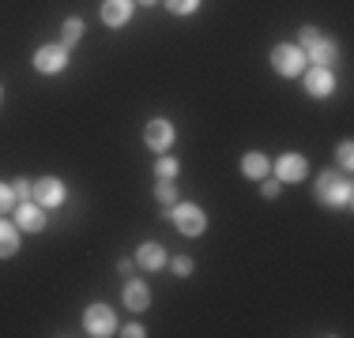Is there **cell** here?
Returning a JSON list of instances; mask_svg holds the SVG:
<instances>
[{
    "mask_svg": "<svg viewBox=\"0 0 354 338\" xmlns=\"http://www.w3.org/2000/svg\"><path fill=\"white\" fill-rule=\"evenodd\" d=\"M317 199L324 203V207L351 210V203H354V188H351L347 177H335L332 169H328V173H320V181H317Z\"/></svg>",
    "mask_w": 354,
    "mask_h": 338,
    "instance_id": "cell-1",
    "label": "cell"
},
{
    "mask_svg": "<svg viewBox=\"0 0 354 338\" xmlns=\"http://www.w3.org/2000/svg\"><path fill=\"white\" fill-rule=\"evenodd\" d=\"M170 218L177 222V230H181L185 237H200L207 230V218H204V210H200L196 203H174Z\"/></svg>",
    "mask_w": 354,
    "mask_h": 338,
    "instance_id": "cell-2",
    "label": "cell"
},
{
    "mask_svg": "<svg viewBox=\"0 0 354 338\" xmlns=\"http://www.w3.org/2000/svg\"><path fill=\"white\" fill-rule=\"evenodd\" d=\"M83 331L95 335V338H106L117 331V316L113 308H106V304H91L87 312H83Z\"/></svg>",
    "mask_w": 354,
    "mask_h": 338,
    "instance_id": "cell-3",
    "label": "cell"
},
{
    "mask_svg": "<svg viewBox=\"0 0 354 338\" xmlns=\"http://www.w3.org/2000/svg\"><path fill=\"white\" fill-rule=\"evenodd\" d=\"M272 68L279 75H301V68H306V53H301L298 46H275L272 49Z\"/></svg>",
    "mask_w": 354,
    "mask_h": 338,
    "instance_id": "cell-4",
    "label": "cell"
},
{
    "mask_svg": "<svg viewBox=\"0 0 354 338\" xmlns=\"http://www.w3.org/2000/svg\"><path fill=\"white\" fill-rule=\"evenodd\" d=\"M64 64H68V49L64 46H41L35 53V68L41 75H57L64 72Z\"/></svg>",
    "mask_w": 354,
    "mask_h": 338,
    "instance_id": "cell-5",
    "label": "cell"
},
{
    "mask_svg": "<svg viewBox=\"0 0 354 338\" xmlns=\"http://www.w3.org/2000/svg\"><path fill=\"white\" fill-rule=\"evenodd\" d=\"M30 199L41 203V207H61L68 199V192H64V184L57 177H41V181H35V196Z\"/></svg>",
    "mask_w": 354,
    "mask_h": 338,
    "instance_id": "cell-6",
    "label": "cell"
},
{
    "mask_svg": "<svg viewBox=\"0 0 354 338\" xmlns=\"http://www.w3.org/2000/svg\"><path fill=\"white\" fill-rule=\"evenodd\" d=\"M15 222H19V230H30V233H38L41 226H46V207L35 199H23L19 207H15Z\"/></svg>",
    "mask_w": 354,
    "mask_h": 338,
    "instance_id": "cell-7",
    "label": "cell"
},
{
    "mask_svg": "<svg viewBox=\"0 0 354 338\" xmlns=\"http://www.w3.org/2000/svg\"><path fill=\"white\" fill-rule=\"evenodd\" d=\"M306 90H309V95H313V98H328V95H332V90H335V75L328 72V68L313 64V68H309V72H306Z\"/></svg>",
    "mask_w": 354,
    "mask_h": 338,
    "instance_id": "cell-8",
    "label": "cell"
},
{
    "mask_svg": "<svg viewBox=\"0 0 354 338\" xmlns=\"http://www.w3.org/2000/svg\"><path fill=\"white\" fill-rule=\"evenodd\" d=\"M143 143H147L151 150H170V143H174V128H170V121H151L147 128H143Z\"/></svg>",
    "mask_w": 354,
    "mask_h": 338,
    "instance_id": "cell-9",
    "label": "cell"
},
{
    "mask_svg": "<svg viewBox=\"0 0 354 338\" xmlns=\"http://www.w3.org/2000/svg\"><path fill=\"white\" fill-rule=\"evenodd\" d=\"M306 158L301 155H283L279 162H275V177H279V181H286V184H294V181H301V177H306Z\"/></svg>",
    "mask_w": 354,
    "mask_h": 338,
    "instance_id": "cell-10",
    "label": "cell"
},
{
    "mask_svg": "<svg viewBox=\"0 0 354 338\" xmlns=\"http://www.w3.org/2000/svg\"><path fill=\"white\" fill-rule=\"evenodd\" d=\"M132 4H136V0H106L102 4L106 27H124V23L132 19Z\"/></svg>",
    "mask_w": 354,
    "mask_h": 338,
    "instance_id": "cell-11",
    "label": "cell"
},
{
    "mask_svg": "<svg viewBox=\"0 0 354 338\" xmlns=\"http://www.w3.org/2000/svg\"><path fill=\"white\" fill-rule=\"evenodd\" d=\"M136 264L143 270H158L166 264V252H162V244H140V252H136Z\"/></svg>",
    "mask_w": 354,
    "mask_h": 338,
    "instance_id": "cell-12",
    "label": "cell"
},
{
    "mask_svg": "<svg viewBox=\"0 0 354 338\" xmlns=\"http://www.w3.org/2000/svg\"><path fill=\"white\" fill-rule=\"evenodd\" d=\"M301 53H306V61H313L320 68H328V61H335V46H332V41H324V38H317L313 46H306Z\"/></svg>",
    "mask_w": 354,
    "mask_h": 338,
    "instance_id": "cell-13",
    "label": "cell"
},
{
    "mask_svg": "<svg viewBox=\"0 0 354 338\" xmlns=\"http://www.w3.org/2000/svg\"><path fill=\"white\" fill-rule=\"evenodd\" d=\"M15 248H19V230L12 222H4V215H0V259L15 256Z\"/></svg>",
    "mask_w": 354,
    "mask_h": 338,
    "instance_id": "cell-14",
    "label": "cell"
},
{
    "mask_svg": "<svg viewBox=\"0 0 354 338\" xmlns=\"http://www.w3.org/2000/svg\"><path fill=\"white\" fill-rule=\"evenodd\" d=\"M241 173L252 177V181H264V177L272 173V162H268L264 155H245L241 158Z\"/></svg>",
    "mask_w": 354,
    "mask_h": 338,
    "instance_id": "cell-15",
    "label": "cell"
},
{
    "mask_svg": "<svg viewBox=\"0 0 354 338\" xmlns=\"http://www.w3.org/2000/svg\"><path fill=\"white\" fill-rule=\"evenodd\" d=\"M124 304H129L132 312H143V308L151 304L147 286H143V282H129V290H124Z\"/></svg>",
    "mask_w": 354,
    "mask_h": 338,
    "instance_id": "cell-16",
    "label": "cell"
},
{
    "mask_svg": "<svg viewBox=\"0 0 354 338\" xmlns=\"http://www.w3.org/2000/svg\"><path fill=\"white\" fill-rule=\"evenodd\" d=\"M177 173H181V166H177L174 158H158V162H155V177H158V181H174Z\"/></svg>",
    "mask_w": 354,
    "mask_h": 338,
    "instance_id": "cell-17",
    "label": "cell"
},
{
    "mask_svg": "<svg viewBox=\"0 0 354 338\" xmlns=\"http://www.w3.org/2000/svg\"><path fill=\"white\" fill-rule=\"evenodd\" d=\"M155 199L162 203V207H174V203H177V188H174V181H158Z\"/></svg>",
    "mask_w": 354,
    "mask_h": 338,
    "instance_id": "cell-18",
    "label": "cell"
},
{
    "mask_svg": "<svg viewBox=\"0 0 354 338\" xmlns=\"http://www.w3.org/2000/svg\"><path fill=\"white\" fill-rule=\"evenodd\" d=\"M83 38V19H68L64 23V46H75Z\"/></svg>",
    "mask_w": 354,
    "mask_h": 338,
    "instance_id": "cell-19",
    "label": "cell"
},
{
    "mask_svg": "<svg viewBox=\"0 0 354 338\" xmlns=\"http://www.w3.org/2000/svg\"><path fill=\"white\" fill-rule=\"evenodd\" d=\"M166 8H170L174 15H189V12L200 8V0H166Z\"/></svg>",
    "mask_w": 354,
    "mask_h": 338,
    "instance_id": "cell-20",
    "label": "cell"
},
{
    "mask_svg": "<svg viewBox=\"0 0 354 338\" xmlns=\"http://www.w3.org/2000/svg\"><path fill=\"white\" fill-rule=\"evenodd\" d=\"M339 166H343V169H351V166H354V147H351V139H343V143H339Z\"/></svg>",
    "mask_w": 354,
    "mask_h": 338,
    "instance_id": "cell-21",
    "label": "cell"
},
{
    "mask_svg": "<svg viewBox=\"0 0 354 338\" xmlns=\"http://www.w3.org/2000/svg\"><path fill=\"white\" fill-rule=\"evenodd\" d=\"M15 207V192L8 188V184H0V215H4V210H12Z\"/></svg>",
    "mask_w": 354,
    "mask_h": 338,
    "instance_id": "cell-22",
    "label": "cell"
},
{
    "mask_svg": "<svg viewBox=\"0 0 354 338\" xmlns=\"http://www.w3.org/2000/svg\"><path fill=\"white\" fill-rule=\"evenodd\" d=\"M12 192H15V199H30V196H35V184H30V181H15Z\"/></svg>",
    "mask_w": 354,
    "mask_h": 338,
    "instance_id": "cell-23",
    "label": "cell"
},
{
    "mask_svg": "<svg viewBox=\"0 0 354 338\" xmlns=\"http://www.w3.org/2000/svg\"><path fill=\"white\" fill-rule=\"evenodd\" d=\"M174 275H181V278L192 275V259H189V256H177V259H174Z\"/></svg>",
    "mask_w": 354,
    "mask_h": 338,
    "instance_id": "cell-24",
    "label": "cell"
},
{
    "mask_svg": "<svg viewBox=\"0 0 354 338\" xmlns=\"http://www.w3.org/2000/svg\"><path fill=\"white\" fill-rule=\"evenodd\" d=\"M279 188H283V181H268V177H264V184H260V192H264L268 199H275V196H279Z\"/></svg>",
    "mask_w": 354,
    "mask_h": 338,
    "instance_id": "cell-25",
    "label": "cell"
},
{
    "mask_svg": "<svg viewBox=\"0 0 354 338\" xmlns=\"http://www.w3.org/2000/svg\"><path fill=\"white\" fill-rule=\"evenodd\" d=\"M317 38H320V34H317L313 27H301V46H298V49H306V46H313V41H317Z\"/></svg>",
    "mask_w": 354,
    "mask_h": 338,
    "instance_id": "cell-26",
    "label": "cell"
},
{
    "mask_svg": "<svg viewBox=\"0 0 354 338\" xmlns=\"http://www.w3.org/2000/svg\"><path fill=\"white\" fill-rule=\"evenodd\" d=\"M121 335H129V338H140V335H143V327H140V324H129Z\"/></svg>",
    "mask_w": 354,
    "mask_h": 338,
    "instance_id": "cell-27",
    "label": "cell"
},
{
    "mask_svg": "<svg viewBox=\"0 0 354 338\" xmlns=\"http://www.w3.org/2000/svg\"><path fill=\"white\" fill-rule=\"evenodd\" d=\"M140 4H147V8H151V4H155V0H140Z\"/></svg>",
    "mask_w": 354,
    "mask_h": 338,
    "instance_id": "cell-28",
    "label": "cell"
},
{
    "mask_svg": "<svg viewBox=\"0 0 354 338\" xmlns=\"http://www.w3.org/2000/svg\"><path fill=\"white\" fill-rule=\"evenodd\" d=\"M0 98H4V87H0Z\"/></svg>",
    "mask_w": 354,
    "mask_h": 338,
    "instance_id": "cell-29",
    "label": "cell"
}]
</instances>
